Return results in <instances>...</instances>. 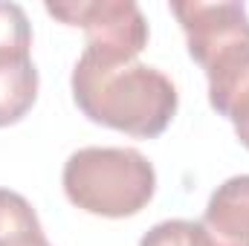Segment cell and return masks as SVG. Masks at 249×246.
Returning <instances> with one entry per match:
<instances>
[{
    "label": "cell",
    "mask_w": 249,
    "mask_h": 246,
    "mask_svg": "<svg viewBox=\"0 0 249 246\" xmlns=\"http://www.w3.org/2000/svg\"><path fill=\"white\" fill-rule=\"evenodd\" d=\"M200 223L212 246H249V174L217 185Z\"/></svg>",
    "instance_id": "obj_5"
},
{
    "label": "cell",
    "mask_w": 249,
    "mask_h": 246,
    "mask_svg": "<svg viewBox=\"0 0 249 246\" xmlns=\"http://www.w3.org/2000/svg\"><path fill=\"white\" fill-rule=\"evenodd\" d=\"M47 12L84 29V53L102 61H136L148 47V20L133 0H50Z\"/></svg>",
    "instance_id": "obj_3"
},
{
    "label": "cell",
    "mask_w": 249,
    "mask_h": 246,
    "mask_svg": "<svg viewBox=\"0 0 249 246\" xmlns=\"http://www.w3.org/2000/svg\"><path fill=\"white\" fill-rule=\"evenodd\" d=\"M139 246H212L200 220H162L151 226Z\"/></svg>",
    "instance_id": "obj_10"
},
{
    "label": "cell",
    "mask_w": 249,
    "mask_h": 246,
    "mask_svg": "<svg viewBox=\"0 0 249 246\" xmlns=\"http://www.w3.org/2000/svg\"><path fill=\"white\" fill-rule=\"evenodd\" d=\"M171 15L180 20L188 55L203 70L235 47L249 44V12L235 0H171Z\"/></svg>",
    "instance_id": "obj_4"
},
{
    "label": "cell",
    "mask_w": 249,
    "mask_h": 246,
    "mask_svg": "<svg viewBox=\"0 0 249 246\" xmlns=\"http://www.w3.org/2000/svg\"><path fill=\"white\" fill-rule=\"evenodd\" d=\"M32 50V26L18 3H0V58H26Z\"/></svg>",
    "instance_id": "obj_9"
},
{
    "label": "cell",
    "mask_w": 249,
    "mask_h": 246,
    "mask_svg": "<svg viewBox=\"0 0 249 246\" xmlns=\"http://www.w3.org/2000/svg\"><path fill=\"white\" fill-rule=\"evenodd\" d=\"M67 200L96 217H133L139 214L154 191L157 171L145 154L133 148H78L64 162Z\"/></svg>",
    "instance_id": "obj_2"
},
{
    "label": "cell",
    "mask_w": 249,
    "mask_h": 246,
    "mask_svg": "<svg viewBox=\"0 0 249 246\" xmlns=\"http://www.w3.org/2000/svg\"><path fill=\"white\" fill-rule=\"evenodd\" d=\"M209 105L220 116H226L232 122L235 136L241 139V145L249 151V67L241 75H235L223 90L212 93L209 96Z\"/></svg>",
    "instance_id": "obj_8"
},
{
    "label": "cell",
    "mask_w": 249,
    "mask_h": 246,
    "mask_svg": "<svg viewBox=\"0 0 249 246\" xmlns=\"http://www.w3.org/2000/svg\"><path fill=\"white\" fill-rule=\"evenodd\" d=\"M75 107L96 124L136 139L160 136L177 116L180 93L174 81L142 61H102L78 55L70 75Z\"/></svg>",
    "instance_id": "obj_1"
},
{
    "label": "cell",
    "mask_w": 249,
    "mask_h": 246,
    "mask_svg": "<svg viewBox=\"0 0 249 246\" xmlns=\"http://www.w3.org/2000/svg\"><path fill=\"white\" fill-rule=\"evenodd\" d=\"M38 67L32 55L0 58V127L20 122L38 99Z\"/></svg>",
    "instance_id": "obj_6"
},
{
    "label": "cell",
    "mask_w": 249,
    "mask_h": 246,
    "mask_svg": "<svg viewBox=\"0 0 249 246\" xmlns=\"http://www.w3.org/2000/svg\"><path fill=\"white\" fill-rule=\"evenodd\" d=\"M35 235H44V226L32 203L12 188H0V246L18 244Z\"/></svg>",
    "instance_id": "obj_7"
}]
</instances>
